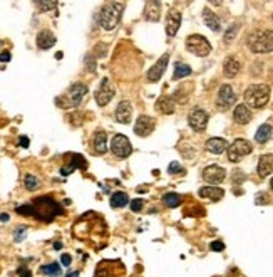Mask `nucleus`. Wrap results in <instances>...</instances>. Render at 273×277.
Listing matches in <instances>:
<instances>
[{
	"mask_svg": "<svg viewBox=\"0 0 273 277\" xmlns=\"http://www.w3.org/2000/svg\"><path fill=\"white\" fill-rule=\"evenodd\" d=\"M74 235L84 242H102L106 245V222L96 212H87L74 223Z\"/></svg>",
	"mask_w": 273,
	"mask_h": 277,
	"instance_id": "nucleus-1",
	"label": "nucleus"
},
{
	"mask_svg": "<svg viewBox=\"0 0 273 277\" xmlns=\"http://www.w3.org/2000/svg\"><path fill=\"white\" fill-rule=\"evenodd\" d=\"M17 213L25 217H36L40 222H52L56 217L62 215V207L52 197L34 198L31 204L17 207Z\"/></svg>",
	"mask_w": 273,
	"mask_h": 277,
	"instance_id": "nucleus-2",
	"label": "nucleus"
},
{
	"mask_svg": "<svg viewBox=\"0 0 273 277\" xmlns=\"http://www.w3.org/2000/svg\"><path fill=\"white\" fill-rule=\"evenodd\" d=\"M123 10H124V4L123 2H107L101 10L99 15V22L102 29L106 31H113V29L118 27L121 17H123Z\"/></svg>",
	"mask_w": 273,
	"mask_h": 277,
	"instance_id": "nucleus-3",
	"label": "nucleus"
},
{
	"mask_svg": "<svg viewBox=\"0 0 273 277\" xmlns=\"http://www.w3.org/2000/svg\"><path fill=\"white\" fill-rule=\"evenodd\" d=\"M248 47L252 53L265 54L273 51V31H257L248 37Z\"/></svg>",
	"mask_w": 273,
	"mask_h": 277,
	"instance_id": "nucleus-4",
	"label": "nucleus"
},
{
	"mask_svg": "<svg viewBox=\"0 0 273 277\" xmlns=\"http://www.w3.org/2000/svg\"><path fill=\"white\" fill-rule=\"evenodd\" d=\"M270 99V88L266 84H253L245 91V101L252 108H263Z\"/></svg>",
	"mask_w": 273,
	"mask_h": 277,
	"instance_id": "nucleus-5",
	"label": "nucleus"
},
{
	"mask_svg": "<svg viewBox=\"0 0 273 277\" xmlns=\"http://www.w3.org/2000/svg\"><path fill=\"white\" fill-rule=\"evenodd\" d=\"M86 94H87V86L75 83L71 86V89L67 91L66 96L57 99V105H61V108H75L80 105V101H83V97Z\"/></svg>",
	"mask_w": 273,
	"mask_h": 277,
	"instance_id": "nucleus-6",
	"label": "nucleus"
},
{
	"mask_svg": "<svg viewBox=\"0 0 273 277\" xmlns=\"http://www.w3.org/2000/svg\"><path fill=\"white\" fill-rule=\"evenodd\" d=\"M126 275V267L121 261H102L97 264L94 277H124Z\"/></svg>",
	"mask_w": 273,
	"mask_h": 277,
	"instance_id": "nucleus-7",
	"label": "nucleus"
},
{
	"mask_svg": "<svg viewBox=\"0 0 273 277\" xmlns=\"http://www.w3.org/2000/svg\"><path fill=\"white\" fill-rule=\"evenodd\" d=\"M186 49L198 57H206L211 53V44L208 42L206 37L200 36V34H193L186 39Z\"/></svg>",
	"mask_w": 273,
	"mask_h": 277,
	"instance_id": "nucleus-8",
	"label": "nucleus"
},
{
	"mask_svg": "<svg viewBox=\"0 0 273 277\" xmlns=\"http://www.w3.org/2000/svg\"><path fill=\"white\" fill-rule=\"evenodd\" d=\"M253 152V146L250 145V141L247 140H235L233 145L228 146V160L236 163V161H240L243 157H247Z\"/></svg>",
	"mask_w": 273,
	"mask_h": 277,
	"instance_id": "nucleus-9",
	"label": "nucleus"
},
{
	"mask_svg": "<svg viewBox=\"0 0 273 277\" xmlns=\"http://www.w3.org/2000/svg\"><path fill=\"white\" fill-rule=\"evenodd\" d=\"M111 149H113V153L116 155V157H119V158H127L132 153L131 141L127 140L124 135H116L113 138Z\"/></svg>",
	"mask_w": 273,
	"mask_h": 277,
	"instance_id": "nucleus-10",
	"label": "nucleus"
},
{
	"mask_svg": "<svg viewBox=\"0 0 273 277\" xmlns=\"http://www.w3.org/2000/svg\"><path fill=\"white\" fill-rule=\"evenodd\" d=\"M188 123L195 131H205L208 126V114L205 109L201 108H195L191 109L189 116H188Z\"/></svg>",
	"mask_w": 273,
	"mask_h": 277,
	"instance_id": "nucleus-11",
	"label": "nucleus"
},
{
	"mask_svg": "<svg viewBox=\"0 0 273 277\" xmlns=\"http://www.w3.org/2000/svg\"><path fill=\"white\" fill-rule=\"evenodd\" d=\"M113 97H114V88H113L111 81H109L107 78H104L101 86H99V88H97V91H96V101H97V105H99V106H106L107 103L113 99Z\"/></svg>",
	"mask_w": 273,
	"mask_h": 277,
	"instance_id": "nucleus-12",
	"label": "nucleus"
},
{
	"mask_svg": "<svg viewBox=\"0 0 273 277\" xmlns=\"http://www.w3.org/2000/svg\"><path fill=\"white\" fill-rule=\"evenodd\" d=\"M236 101V94L233 92V88L230 84H223L218 91V106L222 109H228L230 106H233Z\"/></svg>",
	"mask_w": 273,
	"mask_h": 277,
	"instance_id": "nucleus-13",
	"label": "nucleus"
},
{
	"mask_svg": "<svg viewBox=\"0 0 273 277\" xmlns=\"http://www.w3.org/2000/svg\"><path fill=\"white\" fill-rule=\"evenodd\" d=\"M203 178H205L206 183L218 185L226 178V171H225V168H222V166L211 165V166H206V168L203 170Z\"/></svg>",
	"mask_w": 273,
	"mask_h": 277,
	"instance_id": "nucleus-14",
	"label": "nucleus"
},
{
	"mask_svg": "<svg viewBox=\"0 0 273 277\" xmlns=\"http://www.w3.org/2000/svg\"><path fill=\"white\" fill-rule=\"evenodd\" d=\"M154 119L151 116H139L134 124V133L138 136H149L154 130Z\"/></svg>",
	"mask_w": 273,
	"mask_h": 277,
	"instance_id": "nucleus-15",
	"label": "nucleus"
},
{
	"mask_svg": "<svg viewBox=\"0 0 273 277\" xmlns=\"http://www.w3.org/2000/svg\"><path fill=\"white\" fill-rule=\"evenodd\" d=\"M168 62H170V56L165 54L153 67L149 69V72H148V81H149V83H156V81H159L162 78V74H165L166 67H168Z\"/></svg>",
	"mask_w": 273,
	"mask_h": 277,
	"instance_id": "nucleus-16",
	"label": "nucleus"
},
{
	"mask_svg": "<svg viewBox=\"0 0 273 277\" xmlns=\"http://www.w3.org/2000/svg\"><path fill=\"white\" fill-rule=\"evenodd\" d=\"M179 26H181V14L178 10H171L168 12V19H166V34L168 37H174L179 31Z\"/></svg>",
	"mask_w": 273,
	"mask_h": 277,
	"instance_id": "nucleus-17",
	"label": "nucleus"
},
{
	"mask_svg": "<svg viewBox=\"0 0 273 277\" xmlns=\"http://www.w3.org/2000/svg\"><path fill=\"white\" fill-rule=\"evenodd\" d=\"M132 118V106L129 101H121L118 109H116V119L121 124H129V121Z\"/></svg>",
	"mask_w": 273,
	"mask_h": 277,
	"instance_id": "nucleus-18",
	"label": "nucleus"
},
{
	"mask_svg": "<svg viewBox=\"0 0 273 277\" xmlns=\"http://www.w3.org/2000/svg\"><path fill=\"white\" fill-rule=\"evenodd\" d=\"M161 17V2L156 0H149L144 5V19L149 22H158Z\"/></svg>",
	"mask_w": 273,
	"mask_h": 277,
	"instance_id": "nucleus-19",
	"label": "nucleus"
},
{
	"mask_svg": "<svg viewBox=\"0 0 273 277\" xmlns=\"http://www.w3.org/2000/svg\"><path fill=\"white\" fill-rule=\"evenodd\" d=\"M37 45H39V49H42V51H47L50 49L52 45H54L57 42V39L56 36L52 34L50 31H40L37 34Z\"/></svg>",
	"mask_w": 273,
	"mask_h": 277,
	"instance_id": "nucleus-20",
	"label": "nucleus"
},
{
	"mask_svg": "<svg viewBox=\"0 0 273 277\" xmlns=\"http://www.w3.org/2000/svg\"><path fill=\"white\" fill-rule=\"evenodd\" d=\"M86 166H87V163H86L84 157H80V155H72V161H71V163H69L67 166H62L61 173H62L64 177H67V175H71V173H72L74 170H77V168L86 170Z\"/></svg>",
	"mask_w": 273,
	"mask_h": 277,
	"instance_id": "nucleus-21",
	"label": "nucleus"
},
{
	"mask_svg": "<svg viewBox=\"0 0 273 277\" xmlns=\"http://www.w3.org/2000/svg\"><path fill=\"white\" fill-rule=\"evenodd\" d=\"M92 146L97 155H104L107 152V135L104 131H96L92 138Z\"/></svg>",
	"mask_w": 273,
	"mask_h": 277,
	"instance_id": "nucleus-22",
	"label": "nucleus"
},
{
	"mask_svg": "<svg viewBox=\"0 0 273 277\" xmlns=\"http://www.w3.org/2000/svg\"><path fill=\"white\" fill-rule=\"evenodd\" d=\"M233 118L238 124H247L252 121V111L247 105H238L233 111Z\"/></svg>",
	"mask_w": 273,
	"mask_h": 277,
	"instance_id": "nucleus-23",
	"label": "nucleus"
},
{
	"mask_svg": "<svg viewBox=\"0 0 273 277\" xmlns=\"http://www.w3.org/2000/svg\"><path fill=\"white\" fill-rule=\"evenodd\" d=\"M206 149L210 153H214V155H220L228 149V143L223 138H210V140L206 141Z\"/></svg>",
	"mask_w": 273,
	"mask_h": 277,
	"instance_id": "nucleus-24",
	"label": "nucleus"
},
{
	"mask_svg": "<svg viewBox=\"0 0 273 277\" xmlns=\"http://www.w3.org/2000/svg\"><path fill=\"white\" fill-rule=\"evenodd\" d=\"M200 197L201 198H210L213 202H218L225 197V192L220 187H203L200 190Z\"/></svg>",
	"mask_w": 273,
	"mask_h": 277,
	"instance_id": "nucleus-25",
	"label": "nucleus"
},
{
	"mask_svg": "<svg viewBox=\"0 0 273 277\" xmlns=\"http://www.w3.org/2000/svg\"><path fill=\"white\" fill-rule=\"evenodd\" d=\"M257 170H258V175L261 178L270 175V173L273 171V157H271V155H263V157L260 158Z\"/></svg>",
	"mask_w": 273,
	"mask_h": 277,
	"instance_id": "nucleus-26",
	"label": "nucleus"
},
{
	"mask_svg": "<svg viewBox=\"0 0 273 277\" xmlns=\"http://www.w3.org/2000/svg\"><path fill=\"white\" fill-rule=\"evenodd\" d=\"M203 20H205V24L211 29L213 32H218L220 29H222V24H220V19L216 15H214V12H211L210 9H205L203 10Z\"/></svg>",
	"mask_w": 273,
	"mask_h": 277,
	"instance_id": "nucleus-27",
	"label": "nucleus"
},
{
	"mask_svg": "<svg viewBox=\"0 0 273 277\" xmlns=\"http://www.w3.org/2000/svg\"><path fill=\"white\" fill-rule=\"evenodd\" d=\"M127 204H129V197H127V193H124V192L113 193V197H111L113 209H123V207H126Z\"/></svg>",
	"mask_w": 273,
	"mask_h": 277,
	"instance_id": "nucleus-28",
	"label": "nucleus"
},
{
	"mask_svg": "<svg viewBox=\"0 0 273 277\" xmlns=\"http://www.w3.org/2000/svg\"><path fill=\"white\" fill-rule=\"evenodd\" d=\"M156 108L159 109L162 114H173L174 113V101L170 97H159L156 103Z\"/></svg>",
	"mask_w": 273,
	"mask_h": 277,
	"instance_id": "nucleus-29",
	"label": "nucleus"
},
{
	"mask_svg": "<svg viewBox=\"0 0 273 277\" xmlns=\"http://www.w3.org/2000/svg\"><path fill=\"white\" fill-rule=\"evenodd\" d=\"M270 136H271V126L265 123L258 128L257 135H255V140H257L258 143H266L270 140Z\"/></svg>",
	"mask_w": 273,
	"mask_h": 277,
	"instance_id": "nucleus-30",
	"label": "nucleus"
},
{
	"mask_svg": "<svg viewBox=\"0 0 273 277\" xmlns=\"http://www.w3.org/2000/svg\"><path fill=\"white\" fill-rule=\"evenodd\" d=\"M162 202H165V205H168L170 209H176L183 204V197L178 193H166L165 197H162Z\"/></svg>",
	"mask_w": 273,
	"mask_h": 277,
	"instance_id": "nucleus-31",
	"label": "nucleus"
},
{
	"mask_svg": "<svg viewBox=\"0 0 273 277\" xmlns=\"http://www.w3.org/2000/svg\"><path fill=\"white\" fill-rule=\"evenodd\" d=\"M238 71H240V62L233 59V57H230V59L225 62V74L228 78H233L238 74Z\"/></svg>",
	"mask_w": 273,
	"mask_h": 277,
	"instance_id": "nucleus-32",
	"label": "nucleus"
},
{
	"mask_svg": "<svg viewBox=\"0 0 273 277\" xmlns=\"http://www.w3.org/2000/svg\"><path fill=\"white\" fill-rule=\"evenodd\" d=\"M191 74V67L188 64H183V62H176L174 66V74H173V79H181V78H186Z\"/></svg>",
	"mask_w": 273,
	"mask_h": 277,
	"instance_id": "nucleus-33",
	"label": "nucleus"
},
{
	"mask_svg": "<svg viewBox=\"0 0 273 277\" xmlns=\"http://www.w3.org/2000/svg\"><path fill=\"white\" fill-rule=\"evenodd\" d=\"M24 185H25L27 190H31V192H32V190L39 188L40 182H39V178L36 175H31V173H29V175H25V178H24Z\"/></svg>",
	"mask_w": 273,
	"mask_h": 277,
	"instance_id": "nucleus-34",
	"label": "nucleus"
},
{
	"mask_svg": "<svg viewBox=\"0 0 273 277\" xmlns=\"http://www.w3.org/2000/svg\"><path fill=\"white\" fill-rule=\"evenodd\" d=\"M44 274H49V275H61V272H62V269L59 267V264L57 262H52V264H49V265H44L42 269Z\"/></svg>",
	"mask_w": 273,
	"mask_h": 277,
	"instance_id": "nucleus-35",
	"label": "nucleus"
},
{
	"mask_svg": "<svg viewBox=\"0 0 273 277\" xmlns=\"http://www.w3.org/2000/svg\"><path fill=\"white\" fill-rule=\"evenodd\" d=\"M25 232H27V227H25V225H20V227L14 232V239H15V242H20L22 239H24V237H25Z\"/></svg>",
	"mask_w": 273,
	"mask_h": 277,
	"instance_id": "nucleus-36",
	"label": "nucleus"
},
{
	"mask_svg": "<svg viewBox=\"0 0 273 277\" xmlns=\"http://www.w3.org/2000/svg\"><path fill=\"white\" fill-rule=\"evenodd\" d=\"M37 7L45 12V10H50V9H56L57 7V2H36Z\"/></svg>",
	"mask_w": 273,
	"mask_h": 277,
	"instance_id": "nucleus-37",
	"label": "nucleus"
},
{
	"mask_svg": "<svg viewBox=\"0 0 273 277\" xmlns=\"http://www.w3.org/2000/svg\"><path fill=\"white\" fill-rule=\"evenodd\" d=\"M168 171L171 173V175H176V173H184L183 166L176 163V161H173V163H170V166H168Z\"/></svg>",
	"mask_w": 273,
	"mask_h": 277,
	"instance_id": "nucleus-38",
	"label": "nucleus"
},
{
	"mask_svg": "<svg viewBox=\"0 0 273 277\" xmlns=\"http://www.w3.org/2000/svg\"><path fill=\"white\" fill-rule=\"evenodd\" d=\"M236 31H238V26H236V24H233V26L228 29V31H226V34H225V40H226V42H231V40H233Z\"/></svg>",
	"mask_w": 273,
	"mask_h": 277,
	"instance_id": "nucleus-39",
	"label": "nucleus"
},
{
	"mask_svg": "<svg viewBox=\"0 0 273 277\" xmlns=\"http://www.w3.org/2000/svg\"><path fill=\"white\" fill-rule=\"evenodd\" d=\"M143 209V200H132L131 202V210L132 212H139Z\"/></svg>",
	"mask_w": 273,
	"mask_h": 277,
	"instance_id": "nucleus-40",
	"label": "nucleus"
},
{
	"mask_svg": "<svg viewBox=\"0 0 273 277\" xmlns=\"http://www.w3.org/2000/svg\"><path fill=\"white\" fill-rule=\"evenodd\" d=\"M210 247H211V250L220 252V250H223V249H225V244H223V242H220V240H214Z\"/></svg>",
	"mask_w": 273,
	"mask_h": 277,
	"instance_id": "nucleus-41",
	"label": "nucleus"
},
{
	"mask_svg": "<svg viewBox=\"0 0 273 277\" xmlns=\"http://www.w3.org/2000/svg\"><path fill=\"white\" fill-rule=\"evenodd\" d=\"M17 274H19V277H32V272H31V270H29L27 267H24V265H22V267H19Z\"/></svg>",
	"mask_w": 273,
	"mask_h": 277,
	"instance_id": "nucleus-42",
	"label": "nucleus"
},
{
	"mask_svg": "<svg viewBox=\"0 0 273 277\" xmlns=\"http://www.w3.org/2000/svg\"><path fill=\"white\" fill-rule=\"evenodd\" d=\"M86 64H87V67L91 69V71H96V62H94V59H92L91 54L86 56Z\"/></svg>",
	"mask_w": 273,
	"mask_h": 277,
	"instance_id": "nucleus-43",
	"label": "nucleus"
},
{
	"mask_svg": "<svg viewBox=\"0 0 273 277\" xmlns=\"http://www.w3.org/2000/svg\"><path fill=\"white\" fill-rule=\"evenodd\" d=\"M61 262H62V265H71V262H72V257L69 256V254H62V257H61Z\"/></svg>",
	"mask_w": 273,
	"mask_h": 277,
	"instance_id": "nucleus-44",
	"label": "nucleus"
},
{
	"mask_svg": "<svg viewBox=\"0 0 273 277\" xmlns=\"http://www.w3.org/2000/svg\"><path fill=\"white\" fill-rule=\"evenodd\" d=\"M10 59H12V56H10V53H0V62H9Z\"/></svg>",
	"mask_w": 273,
	"mask_h": 277,
	"instance_id": "nucleus-45",
	"label": "nucleus"
},
{
	"mask_svg": "<svg viewBox=\"0 0 273 277\" xmlns=\"http://www.w3.org/2000/svg\"><path fill=\"white\" fill-rule=\"evenodd\" d=\"M266 200H268V197H266L265 193H260L258 197H257V204L261 205V204H266Z\"/></svg>",
	"mask_w": 273,
	"mask_h": 277,
	"instance_id": "nucleus-46",
	"label": "nucleus"
},
{
	"mask_svg": "<svg viewBox=\"0 0 273 277\" xmlns=\"http://www.w3.org/2000/svg\"><path fill=\"white\" fill-rule=\"evenodd\" d=\"M19 145H20L22 148H27V146H29V138H27V136H22L20 141H19Z\"/></svg>",
	"mask_w": 273,
	"mask_h": 277,
	"instance_id": "nucleus-47",
	"label": "nucleus"
},
{
	"mask_svg": "<svg viewBox=\"0 0 273 277\" xmlns=\"http://www.w3.org/2000/svg\"><path fill=\"white\" fill-rule=\"evenodd\" d=\"M0 220H2V222H7V220H9V215H7V213H2V215H0Z\"/></svg>",
	"mask_w": 273,
	"mask_h": 277,
	"instance_id": "nucleus-48",
	"label": "nucleus"
},
{
	"mask_svg": "<svg viewBox=\"0 0 273 277\" xmlns=\"http://www.w3.org/2000/svg\"><path fill=\"white\" fill-rule=\"evenodd\" d=\"M67 277H79V272L75 270V272H71V274H67Z\"/></svg>",
	"mask_w": 273,
	"mask_h": 277,
	"instance_id": "nucleus-49",
	"label": "nucleus"
},
{
	"mask_svg": "<svg viewBox=\"0 0 273 277\" xmlns=\"http://www.w3.org/2000/svg\"><path fill=\"white\" fill-rule=\"evenodd\" d=\"M61 247H62V244H61V242H56V244H54V249H57V250H59Z\"/></svg>",
	"mask_w": 273,
	"mask_h": 277,
	"instance_id": "nucleus-50",
	"label": "nucleus"
},
{
	"mask_svg": "<svg viewBox=\"0 0 273 277\" xmlns=\"http://www.w3.org/2000/svg\"><path fill=\"white\" fill-rule=\"evenodd\" d=\"M270 187H271V190H273V178H271V182H270Z\"/></svg>",
	"mask_w": 273,
	"mask_h": 277,
	"instance_id": "nucleus-51",
	"label": "nucleus"
}]
</instances>
